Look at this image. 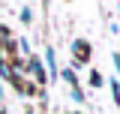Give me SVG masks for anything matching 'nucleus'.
<instances>
[{
  "label": "nucleus",
  "mask_w": 120,
  "mask_h": 114,
  "mask_svg": "<svg viewBox=\"0 0 120 114\" xmlns=\"http://www.w3.org/2000/svg\"><path fill=\"white\" fill-rule=\"evenodd\" d=\"M27 69L33 72V75H36V78H39V81H45V72H42V66H39V60H33V57H30V63H27Z\"/></svg>",
  "instance_id": "nucleus-1"
},
{
  "label": "nucleus",
  "mask_w": 120,
  "mask_h": 114,
  "mask_svg": "<svg viewBox=\"0 0 120 114\" xmlns=\"http://www.w3.org/2000/svg\"><path fill=\"white\" fill-rule=\"evenodd\" d=\"M75 54H78V57H87V45H84V42H75Z\"/></svg>",
  "instance_id": "nucleus-2"
},
{
  "label": "nucleus",
  "mask_w": 120,
  "mask_h": 114,
  "mask_svg": "<svg viewBox=\"0 0 120 114\" xmlns=\"http://www.w3.org/2000/svg\"><path fill=\"white\" fill-rule=\"evenodd\" d=\"M90 84H93V87L102 84V75H99V72H90Z\"/></svg>",
  "instance_id": "nucleus-3"
},
{
  "label": "nucleus",
  "mask_w": 120,
  "mask_h": 114,
  "mask_svg": "<svg viewBox=\"0 0 120 114\" xmlns=\"http://www.w3.org/2000/svg\"><path fill=\"white\" fill-rule=\"evenodd\" d=\"M111 93H114V102H120V84H117V81L111 84Z\"/></svg>",
  "instance_id": "nucleus-4"
},
{
  "label": "nucleus",
  "mask_w": 120,
  "mask_h": 114,
  "mask_svg": "<svg viewBox=\"0 0 120 114\" xmlns=\"http://www.w3.org/2000/svg\"><path fill=\"white\" fill-rule=\"evenodd\" d=\"M63 78H66V81H69V84L75 87V72H69V69H66V72H63Z\"/></svg>",
  "instance_id": "nucleus-5"
},
{
  "label": "nucleus",
  "mask_w": 120,
  "mask_h": 114,
  "mask_svg": "<svg viewBox=\"0 0 120 114\" xmlns=\"http://www.w3.org/2000/svg\"><path fill=\"white\" fill-rule=\"evenodd\" d=\"M72 114H78V111H72Z\"/></svg>",
  "instance_id": "nucleus-6"
}]
</instances>
